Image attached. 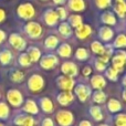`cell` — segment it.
Here are the masks:
<instances>
[{
	"mask_svg": "<svg viewBox=\"0 0 126 126\" xmlns=\"http://www.w3.org/2000/svg\"><path fill=\"white\" fill-rule=\"evenodd\" d=\"M17 15L20 19L23 20H30L34 17L35 10L34 7L30 3V2H24V3H20L17 8Z\"/></svg>",
	"mask_w": 126,
	"mask_h": 126,
	"instance_id": "1",
	"label": "cell"
},
{
	"mask_svg": "<svg viewBox=\"0 0 126 126\" xmlns=\"http://www.w3.org/2000/svg\"><path fill=\"white\" fill-rule=\"evenodd\" d=\"M28 89L32 93H38L44 86V80L40 74H32L28 80Z\"/></svg>",
	"mask_w": 126,
	"mask_h": 126,
	"instance_id": "2",
	"label": "cell"
},
{
	"mask_svg": "<svg viewBox=\"0 0 126 126\" xmlns=\"http://www.w3.org/2000/svg\"><path fill=\"white\" fill-rule=\"evenodd\" d=\"M7 101L13 107H20L23 104V95L17 89H10L7 92Z\"/></svg>",
	"mask_w": 126,
	"mask_h": 126,
	"instance_id": "3",
	"label": "cell"
},
{
	"mask_svg": "<svg viewBox=\"0 0 126 126\" xmlns=\"http://www.w3.org/2000/svg\"><path fill=\"white\" fill-rule=\"evenodd\" d=\"M24 32L30 39H39L42 34V27L38 22L30 21L24 26Z\"/></svg>",
	"mask_w": 126,
	"mask_h": 126,
	"instance_id": "4",
	"label": "cell"
},
{
	"mask_svg": "<svg viewBox=\"0 0 126 126\" xmlns=\"http://www.w3.org/2000/svg\"><path fill=\"white\" fill-rule=\"evenodd\" d=\"M9 43L13 49L18 51H23L27 48V41L18 33H11L9 35Z\"/></svg>",
	"mask_w": 126,
	"mask_h": 126,
	"instance_id": "5",
	"label": "cell"
},
{
	"mask_svg": "<svg viewBox=\"0 0 126 126\" xmlns=\"http://www.w3.org/2000/svg\"><path fill=\"white\" fill-rule=\"evenodd\" d=\"M73 114L70 111L61 110L57 113V122L59 123L60 126H71L73 124Z\"/></svg>",
	"mask_w": 126,
	"mask_h": 126,
	"instance_id": "6",
	"label": "cell"
},
{
	"mask_svg": "<svg viewBox=\"0 0 126 126\" xmlns=\"http://www.w3.org/2000/svg\"><path fill=\"white\" fill-rule=\"evenodd\" d=\"M59 63V59L54 54H47L40 59V66L44 70H51Z\"/></svg>",
	"mask_w": 126,
	"mask_h": 126,
	"instance_id": "7",
	"label": "cell"
},
{
	"mask_svg": "<svg viewBox=\"0 0 126 126\" xmlns=\"http://www.w3.org/2000/svg\"><path fill=\"white\" fill-rule=\"evenodd\" d=\"M126 62V52L124 51H117L116 55L113 58V69H115L117 72H122L124 69V64Z\"/></svg>",
	"mask_w": 126,
	"mask_h": 126,
	"instance_id": "8",
	"label": "cell"
},
{
	"mask_svg": "<svg viewBox=\"0 0 126 126\" xmlns=\"http://www.w3.org/2000/svg\"><path fill=\"white\" fill-rule=\"evenodd\" d=\"M57 85L62 91H71L74 86V81L70 76L62 75L57 79Z\"/></svg>",
	"mask_w": 126,
	"mask_h": 126,
	"instance_id": "9",
	"label": "cell"
},
{
	"mask_svg": "<svg viewBox=\"0 0 126 126\" xmlns=\"http://www.w3.org/2000/svg\"><path fill=\"white\" fill-rule=\"evenodd\" d=\"M43 20L46 22L47 26L49 27H54L58 23L59 17L57 15V11L52 10V9H48L46 10V12L43 13Z\"/></svg>",
	"mask_w": 126,
	"mask_h": 126,
	"instance_id": "10",
	"label": "cell"
},
{
	"mask_svg": "<svg viewBox=\"0 0 126 126\" xmlns=\"http://www.w3.org/2000/svg\"><path fill=\"white\" fill-rule=\"evenodd\" d=\"M61 71L64 75L73 78L78 75V66L73 62H64L61 65Z\"/></svg>",
	"mask_w": 126,
	"mask_h": 126,
	"instance_id": "11",
	"label": "cell"
},
{
	"mask_svg": "<svg viewBox=\"0 0 126 126\" xmlns=\"http://www.w3.org/2000/svg\"><path fill=\"white\" fill-rule=\"evenodd\" d=\"M75 94L81 102H85L87 100V97L91 95V90H90L89 86H86L84 84H79L75 87Z\"/></svg>",
	"mask_w": 126,
	"mask_h": 126,
	"instance_id": "12",
	"label": "cell"
},
{
	"mask_svg": "<svg viewBox=\"0 0 126 126\" xmlns=\"http://www.w3.org/2000/svg\"><path fill=\"white\" fill-rule=\"evenodd\" d=\"M23 112L28 113L29 115H35L39 113V107H38L37 103L33 100H27L23 103V107H22Z\"/></svg>",
	"mask_w": 126,
	"mask_h": 126,
	"instance_id": "13",
	"label": "cell"
},
{
	"mask_svg": "<svg viewBox=\"0 0 126 126\" xmlns=\"http://www.w3.org/2000/svg\"><path fill=\"white\" fill-rule=\"evenodd\" d=\"M57 100L62 106H66L73 101V94L71 93V91H63L58 95Z\"/></svg>",
	"mask_w": 126,
	"mask_h": 126,
	"instance_id": "14",
	"label": "cell"
},
{
	"mask_svg": "<svg viewBox=\"0 0 126 126\" xmlns=\"http://www.w3.org/2000/svg\"><path fill=\"white\" fill-rule=\"evenodd\" d=\"M91 32H92V29H91V27L87 26V24L82 23L80 27L75 28V34L79 39H85V38H87L91 34Z\"/></svg>",
	"mask_w": 126,
	"mask_h": 126,
	"instance_id": "15",
	"label": "cell"
},
{
	"mask_svg": "<svg viewBox=\"0 0 126 126\" xmlns=\"http://www.w3.org/2000/svg\"><path fill=\"white\" fill-rule=\"evenodd\" d=\"M39 105L44 113H52L54 110V105L49 97H41L39 100Z\"/></svg>",
	"mask_w": 126,
	"mask_h": 126,
	"instance_id": "16",
	"label": "cell"
},
{
	"mask_svg": "<svg viewBox=\"0 0 126 126\" xmlns=\"http://www.w3.org/2000/svg\"><path fill=\"white\" fill-rule=\"evenodd\" d=\"M92 87L95 90H102L106 85V81L102 75H94L91 79Z\"/></svg>",
	"mask_w": 126,
	"mask_h": 126,
	"instance_id": "17",
	"label": "cell"
},
{
	"mask_svg": "<svg viewBox=\"0 0 126 126\" xmlns=\"http://www.w3.org/2000/svg\"><path fill=\"white\" fill-rule=\"evenodd\" d=\"M9 79H10L13 83H22L23 80H24V73L21 71V70L15 69L10 72V74H9Z\"/></svg>",
	"mask_w": 126,
	"mask_h": 126,
	"instance_id": "18",
	"label": "cell"
},
{
	"mask_svg": "<svg viewBox=\"0 0 126 126\" xmlns=\"http://www.w3.org/2000/svg\"><path fill=\"white\" fill-rule=\"evenodd\" d=\"M98 35H100V38L103 41H110L113 38L114 32L110 27H102L100 29V31H98Z\"/></svg>",
	"mask_w": 126,
	"mask_h": 126,
	"instance_id": "19",
	"label": "cell"
},
{
	"mask_svg": "<svg viewBox=\"0 0 126 126\" xmlns=\"http://www.w3.org/2000/svg\"><path fill=\"white\" fill-rule=\"evenodd\" d=\"M67 6L73 11H83L85 9V2L84 0H69Z\"/></svg>",
	"mask_w": 126,
	"mask_h": 126,
	"instance_id": "20",
	"label": "cell"
},
{
	"mask_svg": "<svg viewBox=\"0 0 126 126\" xmlns=\"http://www.w3.org/2000/svg\"><path fill=\"white\" fill-rule=\"evenodd\" d=\"M12 61V53L8 49H3L0 51V63L2 65H8Z\"/></svg>",
	"mask_w": 126,
	"mask_h": 126,
	"instance_id": "21",
	"label": "cell"
},
{
	"mask_svg": "<svg viewBox=\"0 0 126 126\" xmlns=\"http://www.w3.org/2000/svg\"><path fill=\"white\" fill-rule=\"evenodd\" d=\"M27 53L29 54V57H30L32 62H38L41 59V51L38 48H35V47H30V48H28Z\"/></svg>",
	"mask_w": 126,
	"mask_h": 126,
	"instance_id": "22",
	"label": "cell"
},
{
	"mask_svg": "<svg viewBox=\"0 0 126 126\" xmlns=\"http://www.w3.org/2000/svg\"><path fill=\"white\" fill-rule=\"evenodd\" d=\"M18 63H19V65L22 67H28L31 65L32 61H31V59H30L28 53L22 52V53H20L19 57H18Z\"/></svg>",
	"mask_w": 126,
	"mask_h": 126,
	"instance_id": "23",
	"label": "cell"
},
{
	"mask_svg": "<svg viewBox=\"0 0 126 126\" xmlns=\"http://www.w3.org/2000/svg\"><path fill=\"white\" fill-rule=\"evenodd\" d=\"M59 44V39L55 35H49L46 40H44V47L49 50H53L55 49Z\"/></svg>",
	"mask_w": 126,
	"mask_h": 126,
	"instance_id": "24",
	"label": "cell"
},
{
	"mask_svg": "<svg viewBox=\"0 0 126 126\" xmlns=\"http://www.w3.org/2000/svg\"><path fill=\"white\" fill-rule=\"evenodd\" d=\"M72 53V49L70 47V44L63 43L58 48V54L62 58H70Z\"/></svg>",
	"mask_w": 126,
	"mask_h": 126,
	"instance_id": "25",
	"label": "cell"
},
{
	"mask_svg": "<svg viewBox=\"0 0 126 126\" xmlns=\"http://www.w3.org/2000/svg\"><path fill=\"white\" fill-rule=\"evenodd\" d=\"M101 20H102V22H104L105 24H107V26H114V24L116 23V18L115 16L113 15L112 12H104L102 16H101Z\"/></svg>",
	"mask_w": 126,
	"mask_h": 126,
	"instance_id": "26",
	"label": "cell"
},
{
	"mask_svg": "<svg viewBox=\"0 0 126 126\" xmlns=\"http://www.w3.org/2000/svg\"><path fill=\"white\" fill-rule=\"evenodd\" d=\"M10 116V109L6 102H0V120L6 121Z\"/></svg>",
	"mask_w": 126,
	"mask_h": 126,
	"instance_id": "27",
	"label": "cell"
},
{
	"mask_svg": "<svg viewBox=\"0 0 126 126\" xmlns=\"http://www.w3.org/2000/svg\"><path fill=\"white\" fill-rule=\"evenodd\" d=\"M59 32H60V34L63 35L64 38H70L72 34L71 26H70L69 23H66V22H62L59 26Z\"/></svg>",
	"mask_w": 126,
	"mask_h": 126,
	"instance_id": "28",
	"label": "cell"
},
{
	"mask_svg": "<svg viewBox=\"0 0 126 126\" xmlns=\"http://www.w3.org/2000/svg\"><path fill=\"white\" fill-rule=\"evenodd\" d=\"M91 50H92V52L95 53V54L102 55V54H104V52H105V47L103 46L101 42L94 41V42H92V44H91Z\"/></svg>",
	"mask_w": 126,
	"mask_h": 126,
	"instance_id": "29",
	"label": "cell"
},
{
	"mask_svg": "<svg viewBox=\"0 0 126 126\" xmlns=\"http://www.w3.org/2000/svg\"><path fill=\"white\" fill-rule=\"evenodd\" d=\"M107 107H109L110 112H112V113H116V112H118L121 109H122V105H121V103L118 102L117 100H115V98H111V100L109 101V103H107Z\"/></svg>",
	"mask_w": 126,
	"mask_h": 126,
	"instance_id": "30",
	"label": "cell"
},
{
	"mask_svg": "<svg viewBox=\"0 0 126 126\" xmlns=\"http://www.w3.org/2000/svg\"><path fill=\"white\" fill-rule=\"evenodd\" d=\"M90 114H91V116L94 118L95 121H101L103 118V113L102 111H101V109L98 106H91L90 107Z\"/></svg>",
	"mask_w": 126,
	"mask_h": 126,
	"instance_id": "31",
	"label": "cell"
},
{
	"mask_svg": "<svg viewBox=\"0 0 126 126\" xmlns=\"http://www.w3.org/2000/svg\"><path fill=\"white\" fill-rule=\"evenodd\" d=\"M92 97H93V101L95 103H104L105 100H106V95H105V93L102 91V90H96L95 92L93 93V95H92Z\"/></svg>",
	"mask_w": 126,
	"mask_h": 126,
	"instance_id": "32",
	"label": "cell"
},
{
	"mask_svg": "<svg viewBox=\"0 0 126 126\" xmlns=\"http://www.w3.org/2000/svg\"><path fill=\"white\" fill-rule=\"evenodd\" d=\"M114 10H115V12L118 15V17L124 18L126 15V3L124 1L117 2V3L115 4V7H114Z\"/></svg>",
	"mask_w": 126,
	"mask_h": 126,
	"instance_id": "33",
	"label": "cell"
},
{
	"mask_svg": "<svg viewBox=\"0 0 126 126\" xmlns=\"http://www.w3.org/2000/svg\"><path fill=\"white\" fill-rule=\"evenodd\" d=\"M82 18L80 17V16H71V17L69 18V24L70 26H72L73 28H78V27H80L81 24H82Z\"/></svg>",
	"mask_w": 126,
	"mask_h": 126,
	"instance_id": "34",
	"label": "cell"
},
{
	"mask_svg": "<svg viewBox=\"0 0 126 126\" xmlns=\"http://www.w3.org/2000/svg\"><path fill=\"white\" fill-rule=\"evenodd\" d=\"M114 47L115 48H125L126 47V35L125 34H120L114 41Z\"/></svg>",
	"mask_w": 126,
	"mask_h": 126,
	"instance_id": "35",
	"label": "cell"
},
{
	"mask_svg": "<svg viewBox=\"0 0 126 126\" xmlns=\"http://www.w3.org/2000/svg\"><path fill=\"white\" fill-rule=\"evenodd\" d=\"M75 57L78 60H81V61H84V60H86L87 58H89V52H87L86 49L84 48H80L76 50L75 52Z\"/></svg>",
	"mask_w": 126,
	"mask_h": 126,
	"instance_id": "36",
	"label": "cell"
},
{
	"mask_svg": "<svg viewBox=\"0 0 126 126\" xmlns=\"http://www.w3.org/2000/svg\"><path fill=\"white\" fill-rule=\"evenodd\" d=\"M105 74H106V78L110 79L111 81H116L118 78V72L116 71L115 69H113V67L107 69L106 72H105Z\"/></svg>",
	"mask_w": 126,
	"mask_h": 126,
	"instance_id": "37",
	"label": "cell"
},
{
	"mask_svg": "<svg viewBox=\"0 0 126 126\" xmlns=\"http://www.w3.org/2000/svg\"><path fill=\"white\" fill-rule=\"evenodd\" d=\"M114 122L115 126H126V114H118Z\"/></svg>",
	"mask_w": 126,
	"mask_h": 126,
	"instance_id": "38",
	"label": "cell"
},
{
	"mask_svg": "<svg viewBox=\"0 0 126 126\" xmlns=\"http://www.w3.org/2000/svg\"><path fill=\"white\" fill-rule=\"evenodd\" d=\"M26 114H18V115H16L15 117H13L12 120V123L15 125L17 126H22V124H23L24 122V118H26Z\"/></svg>",
	"mask_w": 126,
	"mask_h": 126,
	"instance_id": "39",
	"label": "cell"
},
{
	"mask_svg": "<svg viewBox=\"0 0 126 126\" xmlns=\"http://www.w3.org/2000/svg\"><path fill=\"white\" fill-rule=\"evenodd\" d=\"M95 3L97 8L100 9H106L107 7L111 6L112 0H95Z\"/></svg>",
	"mask_w": 126,
	"mask_h": 126,
	"instance_id": "40",
	"label": "cell"
},
{
	"mask_svg": "<svg viewBox=\"0 0 126 126\" xmlns=\"http://www.w3.org/2000/svg\"><path fill=\"white\" fill-rule=\"evenodd\" d=\"M57 15H58V17H59L60 20H65L67 17L66 11H65V9L62 8V7H59V8L57 9Z\"/></svg>",
	"mask_w": 126,
	"mask_h": 126,
	"instance_id": "41",
	"label": "cell"
},
{
	"mask_svg": "<svg viewBox=\"0 0 126 126\" xmlns=\"http://www.w3.org/2000/svg\"><path fill=\"white\" fill-rule=\"evenodd\" d=\"M34 124H35L34 118L30 115H27L26 118H24V122H23V124H22V126H34Z\"/></svg>",
	"mask_w": 126,
	"mask_h": 126,
	"instance_id": "42",
	"label": "cell"
},
{
	"mask_svg": "<svg viewBox=\"0 0 126 126\" xmlns=\"http://www.w3.org/2000/svg\"><path fill=\"white\" fill-rule=\"evenodd\" d=\"M95 67H96V70L97 71H104V70H106V64L105 63H103V62H101V61H98V60H96V62H95Z\"/></svg>",
	"mask_w": 126,
	"mask_h": 126,
	"instance_id": "43",
	"label": "cell"
},
{
	"mask_svg": "<svg viewBox=\"0 0 126 126\" xmlns=\"http://www.w3.org/2000/svg\"><path fill=\"white\" fill-rule=\"evenodd\" d=\"M41 126H54V123H53V121L50 117H47L42 121Z\"/></svg>",
	"mask_w": 126,
	"mask_h": 126,
	"instance_id": "44",
	"label": "cell"
},
{
	"mask_svg": "<svg viewBox=\"0 0 126 126\" xmlns=\"http://www.w3.org/2000/svg\"><path fill=\"white\" fill-rule=\"evenodd\" d=\"M91 72H92V69L90 66H85V67H83V70H82V73L84 76H89L90 74H91Z\"/></svg>",
	"mask_w": 126,
	"mask_h": 126,
	"instance_id": "45",
	"label": "cell"
},
{
	"mask_svg": "<svg viewBox=\"0 0 126 126\" xmlns=\"http://www.w3.org/2000/svg\"><path fill=\"white\" fill-rule=\"evenodd\" d=\"M4 19H6V11L2 8H0V23H1Z\"/></svg>",
	"mask_w": 126,
	"mask_h": 126,
	"instance_id": "46",
	"label": "cell"
},
{
	"mask_svg": "<svg viewBox=\"0 0 126 126\" xmlns=\"http://www.w3.org/2000/svg\"><path fill=\"white\" fill-rule=\"evenodd\" d=\"M6 32H4V31H2V30H0V44L2 43V42L4 41V40H6Z\"/></svg>",
	"mask_w": 126,
	"mask_h": 126,
	"instance_id": "47",
	"label": "cell"
},
{
	"mask_svg": "<svg viewBox=\"0 0 126 126\" xmlns=\"http://www.w3.org/2000/svg\"><path fill=\"white\" fill-rule=\"evenodd\" d=\"M79 126H92V124L89 122V121H82Z\"/></svg>",
	"mask_w": 126,
	"mask_h": 126,
	"instance_id": "48",
	"label": "cell"
},
{
	"mask_svg": "<svg viewBox=\"0 0 126 126\" xmlns=\"http://www.w3.org/2000/svg\"><path fill=\"white\" fill-rule=\"evenodd\" d=\"M53 2L55 4H63L65 2V0H53Z\"/></svg>",
	"mask_w": 126,
	"mask_h": 126,
	"instance_id": "49",
	"label": "cell"
},
{
	"mask_svg": "<svg viewBox=\"0 0 126 126\" xmlns=\"http://www.w3.org/2000/svg\"><path fill=\"white\" fill-rule=\"evenodd\" d=\"M123 85H124V86L126 87V75L124 76V78H123Z\"/></svg>",
	"mask_w": 126,
	"mask_h": 126,
	"instance_id": "50",
	"label": "cell"
},
{
	"mask_svg": "<svg viewBox=\"0 0 126 126\" xmlns=\"http://www.w3.org/2000/svg\"><path fill=\"white\" fill-rule=\"evenodd\" d=\"M123 98H124V101L126 102V90H124V92H123Z\"/></svg>",
	"mask_w": 126,
	"mask_h": 126,
	"instance_id": "51",
	"label": "cell"
},
{
	"mask_svg": "<svg viewBox=\"0 0 126 126\" xmlns=\"http://www.w3.org/2000/svg\"><path fill=\"white\" fill-rule=\"evenodd\" d=\"M98 126H109V125H106V124H101V125H98Z\"/></svg>",
	"mask_w": 126,
	"mask_h": 126,
	"instance_id": "52",
	"label": "cell"
},
{
	"mask_svg": "<svg viewBox=\"0 0 126 126\" xmlns=\"http://www.w3.org/2000/svg\"><path fill=\"white\" fill-rule=\"evenodd\" d=\"M117 2H121V1H124V0H116Z\"/></svg>",
	"mask_w": 126,
	"mask_h": 126,
	"instance_id": "53",
	"label": "cell"
},
{
	"mask_svg": "<svg viewBox=\"0 0 126 126\" xmlns=\"http://www.w3.org/2000/svg\"><path fill=\"white\" fill-rule=\"evenodd\" d=\"M0 126H4L3 124H2V123H0Z\"/></svg>",
	"mask_w": 126,
	"mask_h": 126,
	"instance_id": "54",
	"label": "cell"
},
{
	"mask_svg": "<svg viewBox=\"0 0 126 126\" xmlns=\"http://www.w3.org/2000/svg\"><path fill=\"white\" fill-rule=\"evenodd\" d=\"M42 1H46V0H42Z\"/></svg>",
	"mask_w": 126,
	"mask_h": 126,
	"instance_id": "55",
	"label": "cell"
}]
</instances>
